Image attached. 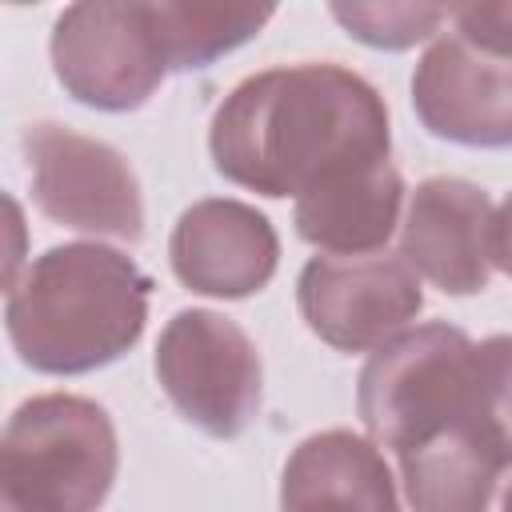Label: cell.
<instances>
[{"mask_svg":"<svg viewBox=\"0 0 512 512\" xmlns=\"http://www.w3.org/2000/svg\"><path fill=\"white\" fill-rule=\"evenodd\" d=\"M504 512H512V488H508V496H504Z\"/></svg>","mask_w":512,"mask_h":512,"instance_id":"cell-19","label":"cell"},{"mask_svg":"<svg viewBox=\"0 0 512 512\" xmlns=\"http://www.w3.org/2000/svg\"><path fill=\"white\" fill-rule=\"evenodd\" d=\"M116 432L84 396L20 404L0 444V512H96L116 480Z\"/></svg>","mask_w":512,"mask_h":512,"instance_id":"cell-4","label":"cell"},{"mask_svg":"<svg viewBox=\"0 0 512 512\" xmlns=\"http://www.w3.org/2000/svg\"><path fill=\"white\" fill-rule=\"evenodd\" d=\"M60 84L92 108H140L168 72L152 4H72L52 28Z\"/></svg>","mask_w":512,"mask_h":512,"instance_id":"cell-6","label":"cell"},{"mask_svg":"<svg viewBox=\"0 0 512 512\" xmlns=\"http://www.w3.org/2000/svg\"><path fill=\"white\" fill-rule=\"evenodd\" d=\"M156 376L184 420L208 436H240L260 408V352L240 324L188 308L156 344Z\"/></svg>","mask_w":512,"mask_h":512,"instance_id":"cell-5","label":"cell"},{"mask_svg":"<svg viewBox=\"0 0 512 512\" xmlns=\"http://www.w3.org/2000/svg\"><path fill=\"white\" fill-rule=\"evenodd\" d=\"M472 428L496 468L512 464V336L472 344Z\"/></svg>","mask_w":512,"mask_h":512,"instance_id":"cell-15","label":"cell"},{"mask_svg":"<svg viewBox=\"0 0 512 512\" xmlns=\"http://www.w3.org/2000/svg\"><path fill=\"white\" fill-rule=\"evenodd\" d=\"M404 184L392 160L344 172L296 200V232L336 256H368L388 244Z\"/></svg>","mask_w":512,"mask_h":512,"instance_id":"cell-13","label":"cell"},{"mask_svg":"<svg viewBox=\"0 0 512 512\" xmlns=\"http://www.w3.org/2000/svg\"><path fill=\"white\" fill-rule=\"evenodd\" d=\"M296 300L304 324L340 352L388 344L424 304L416 272L396 256H316L300 272Z\"/></svg>","mask_w":512,"mask_h":512,"instance_id":"cell-8","label":"cell"},{"mask_svg":"<svg viewBox=\"0 0 512 512\" xmlns=\"http://www.w3.org/2000/svg\"><path fill=\"white\" fill-rule=\"evenodd\" d=\"M492 264H500L512 276V196L496 212V232H492Z\"/></svg>","mask_w":512,"mask_h":512,"instance_id":"cell-18","label":"cell"},{"mask_svg":"<svg viewBox=\"0 0 512 512\" xmlns=\"http://www.w3.org/2000/svg\"><path fill=\"white\" fill-rule=\"evenodd\" d=\"M452 8L440 4H332V16L372 48H408L428 40Z\"/></svg>","mask_w":512,"mask_h":512,"instance_id":"cell-16","label":"cell"},{"mask_svg":"<svg viewBox=\"0 0 512 512\" xmlns=\"http://www.w3.org/2000/svg\"><path fill=\"white\" fill-rule=\"evenodd\" d=\"M412 108L420 124L452 144H512V56L476 48L460 32L440 36L412 76Z\"/></svg>","mask_w":512,"mask_h":512,"instance_id":"cell-9","label":"cell"},{"mask_svg":"<svg viewBox=\"0 0 512 512\" xmlns=\"http://www.w3.org/2000/svg\"><path fill=\"white\" fill-rule=\"evenodd\" d=\"M152 8L168 68L176 72L212 64L216 56L252 40L276 12L272 4H200V0H160Z\"/></svg>","mask_w":512,"mask_h":512,"instance_id":"cell-14","label":"cell"},{"mask_svg":"<svg viewBox=\"0 0 512 512\" xmlns=\"http://www.w3.org/2000/svg\"><path fill=\"white\" fill-rule=\"evenodd\" d=\"M492 200L456 176H432L412 192L400 256L412 272L452 296L488 288L492 276Z\"/></svg>","mask_w":512,"mask_h":512,"instance_id":"cell-10","label":"cell"},{"mask_svg":"<svg viewBox=\"0 0 512 512\" xmlns=\"http://www.w3.org/2000/svg\"><path fill=\"white\" fill-rule=\"evenodd\" d=\"M280 512H400L384 456L352 432L308 436L284 464Z\"/></svg>","mask_w":512,"mask_h":512,"instance_id":"cell-12","label":"cell"},{"mask_svg":"<svg viewBox=\"0 0 512 512\" xmlns=\"http://www.w3.org/2000/svg\"><path fill=\"white\" fill-rule=\"evenodd\" d=\"M20 144L32 172V200L48 220L76 232L140 240V184L112 144L48 120L28 124Z\"/></svg>","mask_w":512,"mask_h":512,"instance_id":"cell-7","label":"cell"},{"mask_svg":"<svg viewBox=\"0 0 512 512\" xmlns=\"http://www.w3.org/2000/svg\"><path fill=\"white\" fill-rule=\"evenodd\" d=\"M356 408L368 436L412 456H460L500 468L472 428V340L448 324H424L392 336L360 372Z\"/></svg>","mask_w":512,"mask_h":512,"instance_id":"cell-3","label":"cell"},{"mask_svg":"<svg viewBox=\"0 0 512 512\" xmlns=\"http://www.w3.org/2000/svg\"><path fill=\"white\" fill-rule=\"evenodd\" d=\"M216 172L260 196H304L344 172L388 160L380 92L340 64L248 76L212 116Z\"/></svg>","mask_w":512,"mask_h":512,"instance_id":"cell-1","label":"cell"},{"mask_svg":"<svg viewBox=\"0 0 512 512\" xmlns=\"http://www.w3.org/2000/svg\"><path fill=\"white\" fill-rule=\"evenodd\" d=\"M8 340L48 376H76L124 356L148 320V276L116 248L64 244L28 264L8 292Z\"/></svg>","mask_w":512,"mask_h":512,"instance_id":"cell-2","label":"cell"},{"mask_svg":"<svg viewBox=\"0 0 512 512\" xmlns=\"http://www.w3.org/2000/svg\"><path fill=\"white\" fill-rule=\"evenodd\" d=\"M168 256L184 288L240 300L272 280L280 240L252 204L200 200L176 220Z\"/></svg>","mask_w":512,"mask_h":512,"instance_id":"cell-11","label":"cell"},{"mask_svg":"<svg viewBox=\"0 0 512 512\" xmlns=\"http://www.w3.org/2000/svg\"><path fill=\"white\" fill-rule=\"evenodd\" d=\"M448 20L476 48L512 56V4H460L448 12Z\"/></svg>","mask_w":512,"mask_h":512,"instance_id":"cell-17","label":"cell"}]
</instances>
